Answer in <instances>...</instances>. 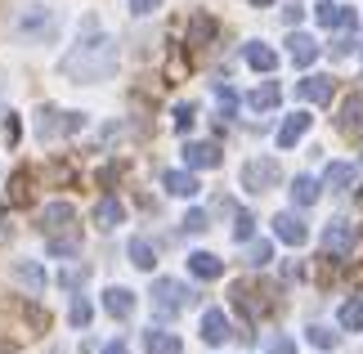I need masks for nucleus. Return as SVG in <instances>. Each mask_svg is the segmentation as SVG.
I'll use <instances>...</instances> for the list:
<instances>
[{"label": "nucleus", "mask_w": 363, "mask_h": 354, "mask_svg": "<svg viewBox=\"0 0 363 354\" xmlns=\"http://www.w3.org/2000/svg\"><path fill=\"white\" fill-rule=\"evenodd\" d=\"M27 197H32V193H27V171H18V175H13V193H9V202H13V206H23Z\"/></svg>", "instance_id": "obj_35"}, {"label": "nucleus", "mask_w": 363, "mask_h": 354, "mask_svg": "<svg viewBox=\"0 0 363 354\" xmlns=\"http://www.w3.org/2000/svg\"><path fill=\"white\" fill-rule=\"evenodd\" d=\"M310 121H314L310 112H291V117L278 126V148H296V144H301V135L310 131Z\"/></svg>", "instance_id": "obj_11"}, {"label": "nucleus", "mask_w": 363, "mask_h": 354, "mask_svg": "<svg viewBox=\"0 0 363 354\" xmlns=\"http://www.w3.org/2000/svg\"><path fill=\"white\" fill-rule=\"evenodd\" d=\"M67 319H72L77 328H86V323L94 319V309H90V301H86V296H77V301H72V309H67Z\"/></svg>", "instance_id": "obj_31"}, {"label": "nucleus", "mask_w": 363, "mask_h": 354, "mask_svg": "<svg viewBox=\"0 0 363 354\" xmlns=\"http://www.w3.org/2000/svg\"><path fill=\"white\" fill-rule=\"evenodd\" d=\"M274 233H278V243H287V247H305V238H310V229H305V220L296 216V211L274 216Z\"/></svg>", "instance_id": "obj_8"}, {"label": "nucleus", "mask_w": 363, "mask_h": 354, "mask_svg": "<svg viewBox=\"0 0 363 354\" xmlns=\"http://www.w3.org/2000/svg\"><path fill=\"white\" fill-rule=\"evenodd\" d=\"M287 54H291V63H296V67H310V63L318 59V45H314V36L291 32V36H287Z\"/></svg>", "instance_id": "obj_13"}, {"label": "nucleus", "mask_w": 363, "mask_h": 354, "mask_svg": "<svg viewBox=\"0 0 363 354\" xmlns=\"http://www.w3.org/2000/svg\"><path fill=\"white\" fill-rule=\"evenodd\" d=\"M121 220H125V206L117 202V197H99V206H94V224H99V229H117Z\"/></svg>", "instance_id": "obj_20"}, {"label": "nucleus", "mask_w": 363, "mask_h": 354, "mask_svg": "<svg viewBox=\"0 0 363 354\" xmlns=\"http://www.w3.org/2000/svg\"><path fill=\"white\" fill-rule=\"evenodd\" d=\"M296 94L305 104H328L332 99V77H305V81H296Z\"/></svg>", "instance_id": "obj_14"}, {"label": "nucleus", "mask_w": 363, "mask_h": 354, "mask_svg": "<svg viewBox=\"0 0 363 354\" xmlns=\"http://www.w3.org/2000/svg\"><path fill=\"white\" fill-rule=\"evenodd\" d=\"M144 350L148 354H179V341L171 332H162V328H148L144 332Z\"/></svg>", "instance_id": "obj_24"}, {"label": "nucleus", "mask_w": 363, "mask_h": 354, "mask_svg": "<svg viewBox=\"0 0 363 354\" xmlns=\"http://www.w3.org/2000/svg\"><path fill=\"white\" fill-rule=\"evenodd\" d=\"M251 5H256V9H264V5H274V0H251Z\"/></svg>", "instance_id": "obj_44"}, {"label": "nucleus", "mask_w": 363, "mask_h": 354, "mask_svg": "<svg viewBox=\"0 0 363 354\" xmlns=\"http://www.w3.org/2000/svg\"><path fill=\"white\" fill-rule=\"evenodd\" d=\"M63 77L77 81V86H94V81H108L117 72V40L104 36L99 27H94V18H86V27H81V40L72 50L63 54Z\"/></svg>", "instance_id": "obj_1"}, {"label": "nucleus", "mask_w": 363, "mask_h": 354, "mask_svg": "<svg viewBox=\"0 0 363 354\" xmlns=\"http://www.w3.org/2000/svg\"><path fill=\"white\" fill-rule=\"evenodd\" d=\"M77 131H86V112L40 108V117H36V135L40 139H63V135H77Z\"/></svg>", "instance_id": "obj_5"}, {"label": "nucleus", "mask_w": 363, "mask_h": 354, "mask_svg": "<svg viewBox=\"0 0 363 354\" xmlns=\"http://www.w3.org/2000/svg\"><path fill=\"white\" fill-rule=\"evenodd\" d=\"M318 193H323V184H318L314 175H296V179H291V202H296V206H314Z\"/></svg>", "instance_id": "obj_18"}, {"label": "nucleus", "mask_w": 363, "mask_h": 354, "mask_svg": "<svg viewBox=\"0 0 363 354\" xmlns=\"http://www.w3.org/2000/svg\"><path fill=\"white\" fill-rule=\"evenodd\" d=\"M125 256H130V265H135V269H152V265H157V251H152L148 238H130Z\"/></svg>", "instance_id": "obj_25"}, {"label": "nucleus", "mask_w": 363, "mask_h": 354, "mask_svg": "<svg viewBox=\"0 0 363 354\" xmlns=\"http://www.w3.org/2000/svg\"><path fill=\"white\" fill-rule=\"evenodd\" d=\"M162 184H166V193H175V197H193V193L202 189L193 171H166V175H162Z\"/></svg>", "instance_id": "obj_17"}, {"label": "nucleus", "mask_w": 363, "mask_h": 354, "mask_svg": "<svg viewBox=\"0 0 363 354\" xmlns=\"http://www.w3.org/2000/svg\"><path fill=\"white\" fill-rule=\"evenodd\" d=\"M229 319H225V309H206V314H202V341L206 345H225L229 341Z\"/></svg>", "instance_id": "obj_10"}, {"label": "nucleus", "mask_w": 363, "mask_h": 354, "mask_svg": "<svg viewBox=\"0 0 363 354\" xmlns=\"http://www.w3.org/2000/svg\"><path fill=\"white\" fill-rule=\"evenodd\" d=\"M363 126V99H350V104L341 108V131L350 135V131H359Z\"/></svg>", "instance_id": "obj_28"}, {"label": "nucleus", "mask_w": 363, "mask_h": 354, "mask_svg": "<svg viewBox=\"0 0 363 354\" xmlns=\"http://www.w3.org/2000/svg\"><path fill=\"white\" fill-rule=\"evenodd\" d=\"M189 269H193L198 278H206V282H211V278H220V274H225V260H220V256H211V251H193V256H189Z\"/></svg>", "instance_id": "obj_19"}, {"label": "nucleus", "mask_w": 363, "mask_h": 354, "mask_svg": "<svg viewBox=\"0 0 363 354\" xmlns=\"http://www.w3.org/2000/svg\"><path fill=\"white\" fill-rule=\"evenodd\" d=\"M206 224H211L206 211H189V216H184V233H206Z\"/></svg>", "instance_id": "obj_36"}, {"label": "nucleus", "mask_w": 363, "mask_h": 354, "mask_svg": "<svg viewBox=\"0 0 363 354\" xmlns=\"http://www.w3.org/2000/svg\"><path fill=\"white\" fill-rule=\"evenodd\" d=\"M54 32H59V18L45 5H23L18 18H13V36L23 45H45V40H54Z\"/></svg>", "instance_id": "obj_3"}, {"label": "nucleus", "mask_w": 363, "mask_h": 354, "mask_svg": "<svg viewBox=\"0 0 363 354\" xmlns=\"http://www.w3.org/2000/svg\"><path fill=\"white\" fill-rule=\"evenodd\" d=\"M354 243H359V233H354L350 220H332L328 229H323V251H328L332 260H350L354 256Z\"/></svg>", "instance_id": "obj_7"}, {"label": "nucleus", "mask_w": 363, "mask_h": 354, "mask_svg": "<svg viewBox=\"0 0 363 354\" xmlns=\"http://www.w3.org/2000/svg\"><path fill=\"white\" fill-rule=\"evenodd\" d=\"M242 189L247 193H269L278 189V179H283V166H278V157H251L242 162Z\"/></svg>", "instance_id": "obj_4"}, {"label": "nucleus", "mask_w": 363, "mask_h": 354, "mask_svg": "<svg viewBox=\"0 0 363 354\" xmlns=\"http://www.w3.org/2000/svg\"><path fill=\"white\" fill-rule=\"evenodd\" d=\"M354 45H359L354 32H350V36H337V40H332V59H345V54H350Z\"/></svg>", "instance_id": "obj_37"}, {"label": "nucleus", "mask_w": 363, "mask_h": 354, "mask_svg": "<svg viewBox=\"0 0 363 354\" xmlns=\"http://www.w3.org/2000/svg\"><path fill=\"white\" fill-rule=\"evenodd\" d=\"M216 99H220V112H225V117H233V112H238V94H233L229 86H216Z\"/></svg>", "instance_id": "obj_33"}, {"label": "nucleus", "mask_w": 363, "mask_h": 354, "mask_svg": "<svg viewBox=\"0 0 363 354\" xmlns=\"http://www.w3.org/2000/svg\"><path fill=\"white\" fill-rule=\"evenodd\" d=\"M323 179H328V189H337V193H350V189H354V179H359V171H354L350 162H332Z\"/></svg>", "instance_id": "obj_21"}, {"label": "nucleus", "mask_w": 363, "mask_h": 354, "mask_svg": "<svg viewBox=\"0 0 363 354\" xmlns=\"http://www.w3.org/2000/svg\"><path fill=\"white\" fill-rule=\"evenodd\" d=\"M184 166L189 171H211V166H220V148L216 144H184Z\"/></svg>", "instance_id": "obj_12"}, {"label": "nucleus", "mask_w": 363, "mask_h": 354, "mask_svg": "<svg viewBox=\"0 0 363 354\" xmlns=\"http://www.w3.org/2000/svg\"><path fill=\"white\" fill-rule=\"evenodd\" d=\"M251 233H256V220H251L247 211H242V216L233 220V238H238V243H251Z\"/></svg>", "instance_id": "obj_34"}, {"label": "nucleus", "mask_w": 363, "mask_h": 354, "mask_svg": "<svg viewBox=\"0 0 363 354\" xmlns=\"http://www.w3.org/2000/svg\"><path fill=\"white\" fill-rule=\"evenodd\" d=\"M18 135H23V126H18V117L9 112V117H5V144L13 148V144H18Z\"/></svg>", "instance_id": "obj_39"}, {"label": "nucleus", "mask_w": 363, "mask_h": 354, "mask_svg": "<svg viewBox=\"0 0 363 354\" xmlns=\"http://www.w3.org/2000/svg\"><path fill=\"white\" fill-rule=\"evenodd\" d=\"M104 309H108L113 319H130V314H135V292L108 287V292H104Z\"/></svg>", "instance_id": "obj_15"}, {"label": "nucleus", "mask_w": 363, "mask_h": 354, "mask_svg": "<svg viewBox=\"0 0 363 354\" xmlns=\"http://www.w3.org/2000/svg\"><path fill=\"white\" fill-rule=\"evenodd\" d=\"M269 260H274V247H269V243H251V247H247V265H251V269H264Z\"/></svg>", "instance_id": "obj_30"}, {"label": "nucleus", "mask_w": 363, "mask_h": 354, "mask_svg": "<svg viewBox=\"0 0 363 354\" xmlns=\"http://www.w3.org/2000/svg\"><path fill=\"white\" fill-rule=\"evenodd\" d=\"M13 278H18L27 292H45V282H50L45 269H40L36 260H13Z\"/></svg>", "instance_id": "obj_16"}, {"label": "nucleus", "mask_w": 363, "mask_h": 354, "mask_svg": "<svg viewBox=\"0 0 363 354\" xmlns=\"http://www.w3.org/2000/svg\"><path fill=\"white\" fill-rule=\"evenodd\" d=\"M314 18H318V27H354V9L337 5V0H318Z\"/></svg>", "instance_id": "obj_9"}, {"label": "nucleus", "mask_w": 363, "mask_h": 354, "mask_svg": "<svg viewBox=\"0 0 363 354\" xmlns=\"http://www.w3.org/2000/svg\"><path fill=\"white\" fill-rule=\"evenodd\" d=\"M310 345H318V350H337L341 336L332 332V328H323V323H314V328H310Z\"/></svg>", "instance_id": "obj_29"}, {"label": "nucleus", "mask_w": 363, "mask_h": 354, "mask_svg": "<svg viewBox=\"0 0 363 354\" xmlns=\"http://www.w3.org/2000/svg\"><path fill=\"white\" fill-rule=\"evenodd\" d=\"M184 305H193V292L184 287V282H175V278H157V282H152V309H157L162 319H175Z\"/></svg>", "instance_id": "obj_6"}, {"label": "nucleus", "mask_w": 363, "mask_h": 354, "mask_svg": "<svg viewBox=\"0 0 363 354\" xmlns=\"http://www.w3.org/2000/svg\"><path fill=\"white\" fill-rule=\"evenodd\" d=\"M269 354H296V345H291L287 336H274V341H269Z\"/></svg>", "instance_id": "obj_40"}, {"label": "nucleus", "mask_w": 363, "mask_h": 354, "mask_svg": "<svg viewBox=\"0 0 363 354\" xmlns=\"http://www.w3.org/2000/svg\"><path fill=\"white\" fill-rule=\"evenodd\" d=\"M247 63L256 67V72H274V67H278V54L264 45V40H251V45H247Z\"/></svg>", "instance_id": "obj_23"}, {"label": "nucleus", "mask_w": 363, "mask_h": 354, "mask_svg": "<svg viewBox=\"0 0 363 354\" xmlns=\"http://www.w3.org/2000/svg\"><path fill=\"white\" fill-rule=\"evenodd\" d=\"M211 36H216V18H211V13H193V18H189V45L202 50Z\"/></svg>", "instance_id": "obj_22"}, {"label": "nucleus", "mask_w": 363, "mask_h": 354, "mask_svg": "<svg viewBox=\"0 0 363 354\" xmlns=\"http://www.w3.org/2000/svg\"><path fill=\"white\" fill-rule=\"evenodd\" d=\"M40 233H45L50 256H77L81 251V229H77V211L72 202H50L40 211Z\"/></svg>", "instance_id": "obj_2"}, {"label": "nucleus", "mask_w": 363, "mask_h": 354, "mask_svg": "<svg viewBox=\"0 0 363 354\" xmlns=\"http://www.w3.org/2000/svg\"><path fill=\"white\" fill-rule=\"evenodd\" d=\"M283 18H287V23H291V27H296V23H301V18H305V9H301V0H291V5H287V9H283Z\"/></svg>", "instance_id": "obj_41"}, {"label": "nucleus", "mask_w": 363, "mask_h": 354, "mask_svg": "<svg viewBox=\"0 0 363 354\" xmlns=\"http://www.w3.org/2000/svg\"><path fill=\"white\" fill-rule=\"evenodd\" d=\"M157 9H162V0H130V13H139V18H148Z\"/></svg>", "instance_id": "obj_38"}, {"label": "nucleus", "mask_w": 363, "mask_h": 354, "mask_svg": "<svg viewBox=\"0 0 363 354\" xmlns=\"http://www.w3.org/2000/svg\"><path fill=\"white\" fill-rule=\"evenodd\" d=\"M193 121H198V108H193V104H179V108H175V131H179V135L193 131Z\"/></svg>", "instance_id": "obj_32"}, {"label": "nucleus", "mask_w": 363, "mask_h": 354, "mask_svg": "<svg viewBox=\"0 0 363 354\" xmlns=\"http://www.w3.org/2000/svg\"><path fill=\"white\" fill-rule=\"evenodd\" d=\"M63 282H67V287H77V282H86V269H67V274H63Z\"/></svg>", "instance_id": "obj_42"}, {"label": "nucleus", "mask_w": 363, "mask_h": 354, "mask_svg": "<svg viewBox=\"0 0 363 354\" xmlns=\"http://www.w3.org/2000/svg\"><path fill=\"white\" fill-rule=\"evenodd\" d=\"M99 354H130V350H125V345H121V341H113V345H104V350H99Z\"/></svg>", "instance_id": "obj_43"}, {"label": "nucleus", "mask_w": 363, "mask_h": 354, "mask_svg": "<svg viewBox=\"0 0 363 354\" xmlns=\"http://www.w3.org/2000/svg\"><path fill=\"white\" fill-rule=\"evenodd\" d=\"M247 108H256V112H269L278 108V81H264V86H256L247 94Z\"/></svg>", "instance_id": "obj_26"}, {"label": "nucleus", "mask_w": 363, "mask_h": 354, "mask_svg": "<svg viewBox=\"0 0 363 354\" xmlns=\"http://www.w3.org/2000/svg\"><path fill=\"white\" fill-rule=\"evenodd\" d=\"M337 319H341V328H345V332H363V301H359V296H350V301L341 305V314H337Z\"/></svg>", "instance_id": "obj_27"}]
</instances>
